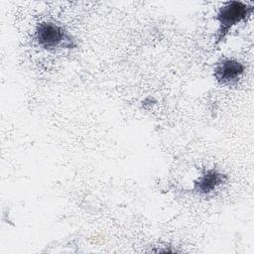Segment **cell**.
I'll use <instances>...</instances> for the list:
<instances>
[{"label": "cell", "instance_id": "277c9868", "mask_svg": "<svg viewBox=\"0 0 254 254\" xmlns=\"http://www.w3.org/2000/svg\"><path fill=\"white\" fill-rule=\"evenodd\" d=\"M224 181V176L214 169L206 171L195 183V190L202 194H206L215 190Z\"/></svg>", "mask_w": 254, "mask_h": 254}, {"label": "cell", "instance_id": "3957f363", "mask_svg": "<svg viewBox=\"0 0 254 254\" xmlns=\"http://www.w3.org/2000/svg\"><path fill=\"white\" fill-rule=\"evenodd\" d=\"M244 65L232 59L223 60L214 68L216 80L222 84H232L236 82L244 72Z\"/></svg>", "mask_w": 254, "mask_h": 254}, {"label": "cell", "instance_id": "6da1fadb", "mask_svg": "<svg viewBox=\"0 0 254 254\" xmlns=\"http://www.w3.org/2000/svg\"><path fill=\"white\" fill-rule=\"evenodd\" d=\"M252 11V6L240 1H230L225 3L217 14V20L219 22L218 40L221 41L230 28L238 24L242 20L246 19Z\"/></svg>", "mask_w": 254, "mask_h": 254}, {"label": "cell", "instance_id": "7a4b0ae2", "mask_svg": "<svg viewBox=\"0 0 254 254\" xmlns=\"http://www.w3.org/2000/svg\"><path fill=\"white\" fill-rule=\"evenodd\" d=\"M36 40L46 49L56 48L60 45L72 47L71 38L68 37L61 26L53 22H42L38 25L36 30Z\"/></svg>", "mask_w": 254, "mask_h": 254}]
</instances>
